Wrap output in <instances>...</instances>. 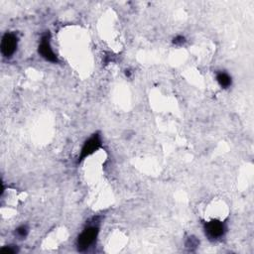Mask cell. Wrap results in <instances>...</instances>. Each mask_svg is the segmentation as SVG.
<instances>
[{
  "label": "cell",
  "mask_w": 254,
  "mask_h": 254,
  "mask_svg": "<svg viewBox=\"0 0 254 254\" xmlns=\"http://www.w3.org/2000/svg\"><path fill=\"white\" fill-rule=\"evenodd\" d=\"M97 234H98V228L96 226H90L84 229L78 238L79 251L87 250L95 242Z\"/></svg>",
  "instance_id": "obj_1"
},
{
  "label": "cell",
  "mask_w": 254,
  "mask_h": 254,
  "mask_svg": "<svg viewBox=\"0 0 254 254\" xmlns=\"http://www.w3.org/2000/svg\"><path fill=\"white\" fill-rule=\"evenodd\" d=\"M17 48V37L12 33H6L1 41V53L4 57H11Z\"/></svg>",
  "instance_id": "obj_2"
},
{
  "label": "cell",
  "mask_w": 254,
  "mask_h": 254,
  "mask_svg": "<svg viewBox=\"0 0 254 254\" xmlns=\"http://www.w3.org/2000/svg\"><path fill=\"white\" fill-rule=\"evenodd\" d=\"M101 146V140L98 134H95L93 137H91L88 141L84 143L81 153L79 156V161L83 160L86 157L92 155L94 152H95L98 148Z\"/></svg>",
  "instance_id": "obj_3"
},
{
  "label": "cell",
  "mask_w": 254,
  "mask_h": 254,
  "mask_svg": "<svg viewBox=\"0 0 254 254\" xmlns=\"http://www.w3.org/2000/svg\"><path fill=\"white\" fill-rule=\"evenodd\" d=\"M224 224L219 221H211L205 225L206 235L213 239L220 238L224 234Z\"/></svg>",
  "instance_id": "obj_4"
},
{
  "label": "cell",
  "mask_w": 254,
  "mask_h": 254,
  "mask_svg": "<svg viewBox=\"0 0 254 254\" xmlns=\"http://www.w3.org/2000/svg\"><path fill=\"white\" fill-rule=\"evenodd\" d=\"M39 53L42 55V57L45 58L47 61L52 62V63H57L58 58L53 52L51 45H50V41H49V35H45L43 38H42L41 44L39 46Z\"/></svg>",
  "instance_id": "obj_5"
},
{
  "label": "cell",
  "mask_w": 254,
  "mask_h": 254,
  "mask_svg": "<svg viewBox=\"0 0 254 254\" xmlns=\"http://www.w3.org/2000/svg\"><path fill=\"white\" fill-rule=\"evenodd\" d=\"M217 79L221 84V87L223 89H227L231 84V78L225 73H220L217 77Z\"/></svg>",
  "instance_id": "obj_6"
},
{
  "label": "cell",
  "mask_w": 254,
  "mask_h": 254,
  "mask_svg": "<svg viewBox=\"0 0 254 254\" xmlns=\"http://www.w3.org/2000/svg\"><path fill=\"white\" fill-rule=\"evenodd\" d=\"M28 234V228L27 226L25 225H22L20 226L19 228H17V235L20 237V238H25Z\"/></svg>",
  "instance_id": "obj_7"
},
{
  "label": "cell",
  "mask_w": 254,
  "mask_h": 254,
  "mask_svg": "<svg viewBox=\"0 0 254 254\" xmlns=\"http://www.w3.org/2000/svg\"><path fill=\"white\" fill-rule=\"evenodd\" d=\"M0 251H1L2 253H11V254H12V253L17 252V249L13 248L12 246H5V247L0 249Z\"/></svg>",
  "instance_id": "obj_8"
},
{
  "label": "cell",
  "mask_w": 254,
  "mask_h": 254,
  "mask_svg": "<svg viewBox=\"0 0 254 254\" xmlns=\"http://www.w3.org/2000/svg\"><path fill=\"white\" fill-rule=\"evenodd\" d=\"M173 42H174V44H176V45H182L185 42V38L182 37V36H178L174 39Z\"/></svg>",
  "instance_id": "obj_9"
}]
</instances>
